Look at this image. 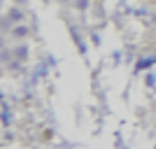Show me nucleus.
Listing matches in <instances>:
<instances>
[{
  "label": "nucleus",
  "mask_w": 156,
  "mask_h": 149,
  "mask_svg": "<svg viewBox=\"0 0 156 149\" xmlns=\"http://www.w3.org/2000/svg\"><path fill=\"white\" fill-rule=\"evenodd\" d=\"M9 35H12L14 40H23L30 35V28H28V23H16V26L9 30Z\"/></svg>",
  "instance_id": "f257e3e1"
},
{
  "label": "nucleus",
  "mask_w": 156,
  "mask_h": 149,
  "mask_svg": "<svg viewBox=\"0 0 156 149\" xmlns=\"http://www.w3.org/2000/svg\"><path fill=\"white\" fill-rule=\"evenodd\" d=\"M12 54H14V61H26L28 54H30V49H28L26 42H19V44L12 49Z\"/></svg>",
  "instance_id": "f03ea898"
},
{
  "label": "nucleus",
  "mask_w": 156,
  "mask_h": 149,
  "mask_svg": "<svg viewBox=\"0 0 156 149\" xmlns=\"http://www.w3.org/2000/svg\"><path fill=\"white\" fill-rule=\"evenodd\" d=\"M7 16H9L14 23H23V21H26V14H23V9H21L19 5L9 7V9H7Z\"/></svg>",
  "instance_id": "7ed1b4c3"
},
{
  "label": "nucleus",
  "mask_w": 156,
  "mask_h": 149,
  "mask_svg": "<svg viewBox=\"0 0 156 149\" xmlns=\"http://www.w3.org/2000/svg\"><path fill=\"white\" fill-rule=\"evenodd\" d=\"M154 63H156V54H154V56H144V59H140V61L135 63V72L147 70V68H151Z\"/></svg>",
  "instance_id": "20e7f679"
},
{
  "label": "nucleus",
  "mask_w": 156,
  "mask_h": 149,
  "mask_svg": "<svg viewBox=\"0 0 156 149\" xmlns=\"http://www.w3.org/2000/svg\"><path fill=\"white\" fill-rule=\"evenodd\" d=\"M70 30H72V35H75V42H77V49H79L82 54H86V51H89V47H86L84 37H82V35H79L77 30H75V28H70Z\"/></svg>",
  "instance_id": "39448f33"
},
{
  "label": "nucleus",
  "mask_w": 156,
  "mask_h": 149,
  "mask_svg": "<svg viewBox=\"0 0 156 149\" xmlns=\"http://www.w3.org/2000/svg\"><path fill=\"white\" fill-rule=\"evenodd\" d=\"M72 7H75L77 12H86V9L91 7V0H72Z\"/></svg>",
  "instance_id": "423d86ee"
},
{
  "label": "nucleus",
  "mask_w": 156,
  "mask_h": 149,
  "mask_svg": "<svg viewBox=\"0 0 156 149\" xmlns=\"http://www.w3.org/2000/svg\"><path fill=\"white\" fill-rule=\"evenodd\" d=\"M9 123H12V110H9V107H7L5 103H2V126H9Z\"/></svg>",
  "instance_id": "0eeeda50"
},
{
  "label": "nucleus",
  "mask_w": 156,
  "mask_h": 149,
  "mask_svg": "<svg viewBox=\"0 0 156 149\" xmlns=\"http://www.w3.org/2000/svg\"><path fill=\"white\" fill-rule=\"evenodd\" d=\"M144 84H147V86L156 84V75H154V72H147V75H144Z\"/></svg>",
  "instance_id": "6e6552de"
},
{
  "label": "nucleus",
  "mask_w": 156,
  "mask_h": 149,
  "mask_svg": "<svg viewBox=\"0 0 156 149\" xmlns=\"http://www.w3.org/2000/svg\"><path fill=\"white\" fill-rule=\"evenodd\" d=\"M121 56H124L121 51H114V56H112V59H114V63H121Z\"/></svg>",
  "instance_id": "1a4fd4ad"
},
{
  "label": "nucleus",
  "mask_w": 156,
  "mask_h": 149,
  "mask_svg": "<svg viewBox=\"0 0 156 149\" xmlns=\"http://www.w3.org/2000/svg\"><path fill=\"white\" fill-rule=\"evenodd\" d=\"M14 5H19V7H23V5H28V2H30V0H12Z\"/></svg>",
  "instance_id": "9d476101"
},
{
  "label": "nucleus",
  "mask_w": 156,
  "mask_h": 149,
  "mask_svg": "<svg viewBox=\"0 0 156 149\" xmlns=\"http://www.w3.org/2000/svg\"><path fill=\"white\" fill-rule=\"evenodd\" d=\"M91 40H93V44H100V35H98V33H93Z\"/></svg>",
  "instance_id": "9b49d317"
},
{
  "label": "nucleus",
  "mask_w": 156,
  "mask_h": 149,
  "mask_svg": "<svg viewBox=\"0 0 156 149\" xmlns=\"http://www.w3.org/2000/svg\"><path fill=\"white\" fill-rule=\"evenodd\" d=\"M56 2H72V0H56Z\"/></svg>",
  "instance_id": "f8f14e48"
}]
</instances>
